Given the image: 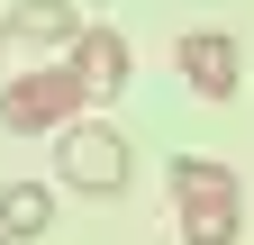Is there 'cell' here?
I'll use <instances>...</instances> for the list:
<instances>
[{
	"label": "cell",
	"instance_id": "cell-1",
	"mask_svg": "<svg viewBox=\"0 0 254 245\" xmlns=\"http://www.w3.org/2000/svg\"><path fill=\"white\" fill-rule=\"evenodd\" d=\"M91 109V91L73 82V64H37V73H18L9 91H0V127H9V136H64V127H73V118Z\"/></svg>",
	"mask_w": 254,
	"mask_h": 245
},
{
	"label": "cell",
	"instance_id": "cell-2",
	"mask_svg": "<svg viewBox=\"0 0 254 245\" xmlns=\"http://www.w3.org/2000/svg\"><path fill=\"white\" fill-rule=\"evenodd\" d=\"M55 173L73 182L82 200H118V191H127V173H136V155H127V136H118V127L73 118V127L55 136Z\"/></svg>",
	"mask_w": 254,
	"mask_h": 245
},
{
	"label": "cell",
	"instance_id": "cell-3",
	"mask_svg": "<svg viewBox=\"0 0 254 245\" xmlns=\"http://www.w3.org/2000/svg\"><path fill=\"white\" fill-rule=\"evenodd\" d=\"M182 82L200 91V100H236L245 91V55H236L227 27H190L182 37Z\"/></svg>",
	"mask_w": 254,
	"mask_h": 245
},
{
	"label": "cell",
	"instance_id": "cell-4",
	"mask_svg": "<svg viewBox=\"0 0 254 245\" xmlns=\"http://www.w3.org/2000/svg\"><path fill=\"white\" fill-rule=\"evenodd\" d=\"M64 55H73V82L91 91V100H118V91H127V73H136V64H127V37H118V27H82Z\"/></svg>",
	"mask_w": 254,
	"mask_h": 245
},
{
	"label": "cell",
	"instance_id": "cell-5",
	"mask_svg": "<svg viewBox=\"0 0 254 245\" xmlns=\"http://www.w3.org/2000/svg\"><path fill=\"white\" fill-rule=\"evenodd\" d=\"M236 236H245L236 191H190L182 200V245H236Z\"/></svg>",
	"mask_w": 254,
	"mask_h": 245
},
{
	"label": "cell",
	"instance_id": "cell-6",
	"mask_svg": "<svg viewBox=\"0 0 254 245\" xmlns=\"http://www.w3.org/2000/svg\"><path fill=\"white\" fill-rule=\"evenodd\" d=\"M46 227H55V191H46V182H9V191H0V236L37 245Z\"/></svg>",
	"mask_w": 254,
	"mask_h": 245
},
{
	"label": "cell",
	"instance_id": "cell-7",
	"mask_svg": "<svg viewBox=\"0 0 254 245\" xmlns=\"http://www.w3.org/2000/svg\"><path fill=\"white\" fill-rule=\"evenodd\" d=\"M0 18H9L18 46H73L82 37V18L64 9V0H18V9H0Z\"/></svg>",
	"mask_w": 254,
	"mask_h": 245
},
{
	"label": "cell",
	"instance_id": "cell-8",
	"mask_svg": "<svg viewBox=\"0 0 254 245\" xmlns=\"http://www.w3.org/2000/svg\"><path fill=\"white\" fill-rule=\"evenodd\" d=\"M173 191H182V200H190V191H236V173L209 164V155H173Z\"/></svg>",
	"mask_w": 254,
	"mask_h": 245
},
{
	"label": "cell",
	"instance_id": "cell-9",
	"mask_svg": "<svg viewBox=\"0 0 254 245\" xmlns=\"http://www.w3.org/2000/svg\"><path fill=\"white\" fill-rule=\"evenodd\" d=\"M0 46H9V18H0Z\"/></svg>",
	"mask_w": 254,
	"mask_h": 245
},
{
	"label": "cell",
	"instance_id": "cell-10",
	"mask_svg": "<svg viewBox=\"0 0 254 245\" xmlns=\"http://www.w3.org/2000/svg\"><path fill=\"white\" fill-rule=\"evenodd\" d=\"M0 245H9V236H0Z\"/></svg>",
	"mask_w": 254,
	"mask_h": 245
}]
</instances>
